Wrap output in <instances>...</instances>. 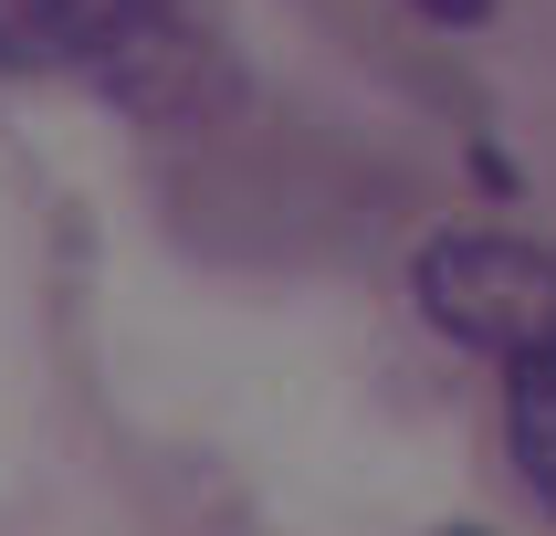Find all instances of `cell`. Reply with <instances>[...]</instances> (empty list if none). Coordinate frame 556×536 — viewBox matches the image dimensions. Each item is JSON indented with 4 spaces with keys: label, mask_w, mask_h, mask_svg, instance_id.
Instances as JSON below:
<instances>
[{
    "label": "cell",
    "mask_w": 556,
    "mask_h": 536,
    "mask_svg": "<svg viewBox=\"0 0 556 536\" xmlns=\"http://www.w3.org/2000/svg\"><path fill=\"white\" fill-rule=\"evenodd\" d=\"M409 295L472 358H504V369L556 358V252L515 242V232H483V221L431 232L420 263H409Z\"/></svg>",
    "instance_id": "1"
},
{
    "label": "cell",
    "mask_w": 556,
    "mask_h": 536,
    "mask_svg": "<svg viewBox=\"0 0 556 536\" xmlns=\"http://www.w3.org/2000/svg\"><path fill=\"white\" fill-rule=\"evenodd\" d=\"M105 105H126V116L148 126H179V116H211L220 95H231V74H220V53L189 32V11H126L116 32H105V53H94L85 74Z\"/></svg>",
    "instance_id": "2"
},
{
    "label": "cell",
    "mask_w": 556,
    "mask_h": 536,
    "mask_svg": "<svg viewBox=\"0 0 556 536\" xmlns=\"http://www.w3.org/2000/svg\"><path fill=\"white\" fill-rule=\"evenodd\" d=\"M126 0H0V74H94Z\"/></svg>",
    "instance_id": "3"
},
{
    "label": "cell",
    "mask_w": 556,
    "mask_h": 536,
    "mask_svg": "<svg viewBox=\"0 0 556 536\" xmlns=\"http://www.w3.org/2000/svg\"><path fill=\"white\" fill-rule=\"evenodd\" d=\"M504 452H515V473L535 484V504L556 515V358L504 369Z\"/></svg>",
    "instance_id": "4"
},
{
    "label": "cell",
    "mask_w": 556,
    "mask_h": 536,
    "mask_svg": "<svg viewBox=\"0 0 556 536\" xmlns=\"http://www.w3.org/2000/svg\"><path fill=\"white\" fill-rule=\"evenodd\" d=\"M409 11H431V22H452V32H472V22H494V0H409Z\"/></svg>",
    "instance_id": "5"
},
{
    "label": "cell",
    "mask_w": 556,
    "mask_h": 536,
    "mask_svg": "<svg viewBox=\"0 0 556 536\" xmlns=\"http://www.w3.org/2000/svg\"><path fill=\"white\" fill-rule=\"evenodd\" d=\"M126 11H189V0H126Z\"/></svg>",
    "instance_id": "6"
},
{
    "label": "cell",
    "mask_w": 556,
    "mask_h": 536,
    "mask_svg": "<svg viewBox=\"0 0 556 536\" xmlns=\"http://www.w3.org/2000/svg\"><path fill=\"white\" fill-rule=\"evenodd\" d=\"M452 536H483V526H452Z\"/></svg>",
    "instance_id": "7"
}]
</instances>
